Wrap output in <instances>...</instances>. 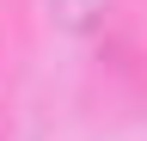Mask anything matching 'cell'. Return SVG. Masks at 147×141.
Instances as JSON below:
<instances>
[{
    "label": "cell",
    "mask_w": 147,
    "mask_h": 141,
    "mask_svg": "<svg viewBox=\"0 0 147 141\" xmlns=\"http://www.w3.org/2000/svg\"><path fill=\"white\" fill-rule=\"evenodd\" d=\"M55 12H61V25L86 31V25H98L104 12H110V0H55Z\"/></svg>",
    "instance_id": "obj_1"
}]
</instances>
